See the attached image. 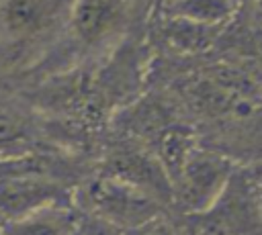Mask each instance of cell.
<instances>
[{"mask_svg":"<svg viewBox=\"0 0 262 235\" xmlns=\"http://www.w3.org/2000/svg\"><path fill=\"white\" fill-rule=\"evenodd\" d=\"M231 163L213 151L196 149L172 180V202L188 215H205L231 182Z\"/></svg>","mask_w":262,"mask_h":235,"instance_id":"1","label":"cell"},{"mask_svg":"<svg viewBox=\"0 0 262 235\" xmlns=\"http://www.w3.org/2000/svg\"><path fill=\"white\" fill-rule=\"evenodd\" d=\"M88 210L115 227L129 231L158 215H162L160 200L145 190L115 178L111 174L98 176L86 190Z\"/></svg>","mask_w":262,"mask_h":235,"instance_id":"2","label":"cell"},{"mask_svg":"<svg viewBox=\"0 0 262 235\" xmlns=\"http://www.w3.org/2000/svg\"><path fill=\"white\" fill-rule=\"evenodd\" d=\"M70 200V192L43 168L27 157L25 168L0 174V223L20 219L53 202Z\"/></svg>","mask_w":262,"mask_h":235,"instance_id":"3","label":"cell"},{"mask_svg":"<svg viewBox=\"0 0 262 235\" xmlns=\"http://www.w3.org/2000/svg\"><path fill=\"white\" fill-rule=\"evenodd\" d=\"M129 18L127 0H74L70 31L84 47H98L125 29Z\"/></svg>","mask_w":262,"mask_h":235,"instance_id":"4","label":"cell"},{"mask_svg":"<svg viewBox=\"0 0 262 235\" xmlns=\"http://www.w3.org/2000/svg\"><path fill=\"white\" fill-rule=\"evenodd\" d=\"M80 213L70 200L37 208L20 219L0 223L4 235H78Z\"/></svg>","mask_w":262,"mask_h":235,"instance_id":"5","label":"cell"},{"mask_svg":"<svg viewBox=\"0 0 262 235\" xmlns=\"http://www.w3.org/2000/svg\"><path fill=\"white\" fill-rule=\"evenodd\" d=\"M55 0H2L0 31L14 41L37 35L51 18Z\"/></svg>","mask_w":262,"mask_h":235,"instance_id":"6","label":"cell"},{"mask_svg":"<svg viewBox=\"0 0 262 235\" xmlns=\"http://www.w3.org/2000/svg\"><path fill=\"white\" fill-rule=\"evenodd\" d=\"M174 18L196 27H217L231 18L235 0H164Z\"/></svg>","mask_w":262,"mask_h":235,"instance_id":"7","label":"cell"},{"mask_svg":"<svg viewBox=\"0 0 262 235\" xmlns=\"http://www.w3.org/2000/svg\"><path fill=\"white\" fill-rule=\"evenodd\" d=\"M31 149L29 125L14 112L0 110V161L23 159Z\"/></svg>","mask_w":262,"mask_h":235,"instance_id":"8","label":"cell"},{"mask_svg":"<svg viewBox=\"0 0 262 235\" xmlns=\"http://www.w3.org/2000/svg\"><path fill=\"white\" fill-rule=\"evenodd\" d=\"M125 235H184V233L176 223H172L162 213V215H158V217H154V219H149V221L125 231Z\"/></svg>","mask_w":262,"mask_h":235,"instance_id":"9","label":"cell"},{"mask_svg":"<svg viewBox=\"0 0 262 235\" xmlns=\"http://www.w3.org/2000/svg\"><path fill=\"white\" fill-rule=\"evenodd\" d=\"M78 235H125V231L92 213H80Z\"/></svg>","mask_w":262,"mask_h":235,"instance_id":"10","label":"cell"},{"mask_svg":"<svg viewBox=\"0 0 262 235\" xmlns=\"http://www.w3.org/2000/svg\"><path fill=\"white\" fill-rule=\"evenodd\" d=\"M252 188H254V192H256V198H258V202H260V208H262V170L256 174V180H254Z\"/></svg>","mask_w":262,"mask_h":235,"instance_id":"11","label":"cell"},{"mask_svg":"<svg viewBox=\"0 0 262 235\" xmlns=\"http://www.w3.org/2000/svg\"><path fill=\"white\" fill-rule=\"evenodd\" d=\"M254 2H258V0H235L237 6H239V4H254Z\"/></svg>","mask_w":262,"mask_h":235,"instance_id":"12","label":"cell"},{"mask_svg":"<svg viewBox=\"0 0 262 235\" xmlns=\"http://www.w3.org/2000/svg\"><path fill=\"white\" fill-rule=\"evenodd\" d=\"M0 235H4V231H2V225H0Z\"/></svg>","mask_w":262,"mask_h":235,"instance_id":"13","label":"cell"}]
</instances>
